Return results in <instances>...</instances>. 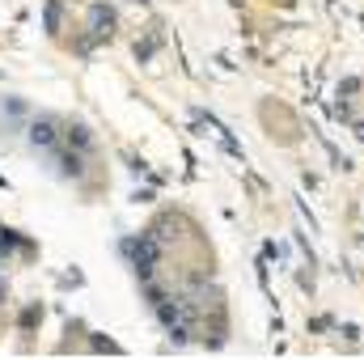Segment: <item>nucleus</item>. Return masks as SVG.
Returning <instances> with one entry per match:
<instances>
[{
	"instance_id": "1",
	"label": "nucleus",
	"mask_w": 364,
	"mask_h": 360,
	"mask_svg": "<svg viewBox=\"0 0 364 360\" xmlns=\"http://www.w3.org/2000/svg\"><path fill=\"white\" fill-rule=\"evenodd\" d=\"M356 136H360V140H364V123H356Z\"/></svg>"
}]
</instances>
